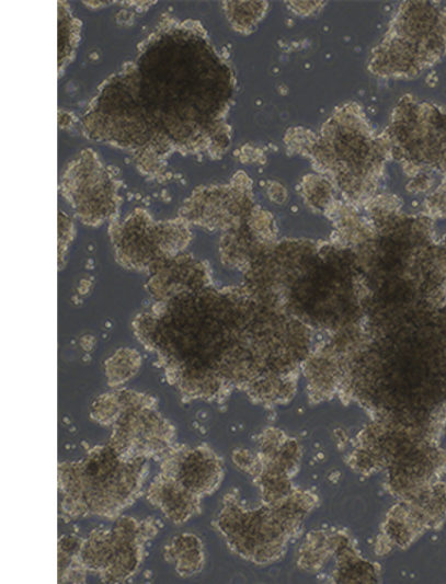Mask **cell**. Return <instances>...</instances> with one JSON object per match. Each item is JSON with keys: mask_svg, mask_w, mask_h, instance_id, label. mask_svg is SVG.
<instances>
[{"mask_svg": "<svg viewBox=\"0 0 446 584\" xmlns=\"http://www.w3.org/2000/svg\"><path fill=\"white\" fill-rule=\"evenodd\" d=\"M433 179L431 174L421 173L412 180L407 186L408 191L412 193L425 192L432 187Z\"/></svg>", "mask_w": 446, "mask_h": 584, "instance_id": "cell-25", "label": "cell"}, {"mask_svg": "<svg viewBox=\"0 0 446 584\" xmlns=\"http://www.w3.org/2000/svg\"><path fill=\"white\" fill-rule=\"evenodd\" d=\"M88 570L83 563L77 558L69 569L59 576V583H83L87 577Z\"/></svg>", "mask_w": 446, "mask_h": 584, "instance_id": "cell-23", "label": "cell"}, {"mask_svg": "<svg viewBox=\"0 0 446 584\" xmlns=\"http://www.w3.org/2000/svg\"><path fill=\"white\" fill-rule=\"evenodd\" d=\"M92 419L104 427H113L122 415L117 392L101 396L92 405Z\"/></svg>", "mask_w": 446, "mask_h": 584, "instance_id": "cell-19", "label": "cell"}, {"mask_svg": "<svg viewBox=\"0 0 446 584\" xmlns=\"http://www.w3.org/2000/svg\"><path fill=\"white\" fill-rule=\"evenodd\" d=\"M110 234L116 261L124 268L150 272L157 263L164 261L158 248L157 221L145 208H136L122 222L118 218L112 220Z\"/></svg>", "mask_w": 446, "mask_h": 584, "instance_id": "cell-9", "label": "cell"}, {"mask_svg": "<svg viewBox=\"0 0 446 584\" xmlns=\"http://www.w3.org/2000/svg\"><path fill=\"white\" fill-rule=\"evenodd\" d=\"M256 205L253 182L239 171L228 185L203 186L193 191L180 211L191 225L209 231H227L244 219Z\"/></svg>", "mask_w": 446, "mask_h": 584, "instance_id": "cell-7", "label": "cell"}, {"mask_svg": "<svg viewBox=\"0 0 446 584\" xmlns=\"http://www.w3.org/2000/svg\"><path fill=\"white\" fill-rule=\"evenodd\" d=\"M80 344L84 351L91 352L94 350L96 341L93 335H85V337L81 340Z\"/></svg>", "mask_w": 446, "mask_h": 584, "instance_id": "cell-28", "label": "cell"}, {"mask_svg": "<svg viewBox=\"0 0 446 584\" xmlns=\"http://www.w3.org/2000/svg\"><path fill=\"white\" fill-rule=\"evenodd\" d=\"M175 430L157 405L124 411L113 426L110 446L123 458L162 456L174 446Z\"/></svg>", "mask_w": 446, "mask_h": 584, "instance_id": "cell-8", "label": "cell"}, {"mask_svg": "<svg viewBox=\"0 0 446 584\" xmlns=\"http://www.w3.org/2000/svg\"><path fill=\"white\" fill-rule=\"evenodd\" d=\"M300 193L313 210L325 211L334 201V184L323 174H309L300 183Z\"/></svg>", "mask_w": 446, "mask_h": 584, "instance_id": "cell-17", "label": "cell"}, {"mask_svg": "<svg viewBox=\"0 0 446 584\" xmlns=\"http://www.w3.org/2000/svg\"><path fill=\"white\" fill-rule=\"evenodd\" d=\"M442 10L431 2H403L382 42L371 50L370 73L415 79L445 55Z\"/></svg>", "mask_w": 446, "mask_h": 584, "instance_id": "cell-3", "label": "cell"}, {"mask_svg": "<svg viewBox=\"0 0 446 584\" xmlns=\"http://www.w3.org/2000/svg\"><path fill=\"white\" fill-rule=\"evenodd\" d=\"M175 571L183 577H190L203 571L205 564L204 548L196 546L178 556L173 562Z\"/></svg>", "mask_w": 446, "mask_h": 584, "instance_id": "cell-20", "label": "cell"}, {"mask_svg": "<svg viewBox=\"0 0 446 584\" xmlns=\"http://www.w3.org/2000/svg\"><path fill=\"white\" fill-rule=\"evenodd\" d=\"M128 64L153 134L149 150L164 159L175 151L211 159L226 153L236 78L199 22L167 18Z\"/></svg>", "mask_w": 446, "mask_h": 584, "instance_id": "cell-1", "label": "cell"}, {"mask_svg": "<svg viewBox=\"0 0 446 584\" xmlns=\"http://www.w3.org/2000/svg\"><path fill=\"white\" fill-rule=\"evenodd\" d=\"M81 23L70 13L67 4H59V68L73 59L79 43Z\"/></svg>", "mask_w": 446, "mask_h": 584, "instance_id": "cell-18", "label": "cell"}, {"mask_svg": "<svg viewBox=\"0 0 446 584\" xmlns=\"http://www.w3.org/2000/svg\"><path fill=\"white\" fill-rule=\"evenodd\" d=\"M425 208L432 217H446V180L427 197Z\"/></svg>", "mask_w": 446, "mask_h": 584, "instance_id": "cell-22", "label": "cell"}, {"mask_svg": "<svg viewBox=\"0 0 446 584\" xmlns=\"http://www.w3.org/2000/svg\"><path fill=\"white\" fill-rule=\"evenodd\" d=\"M83 541L77 536H62L59 540V552L79 558Z\"/></svg>", "mask_w": 446, "mask_h": 584, "instance_id": "cell-24", "label": "cell"}, {"mask_svg": "<svg viewBox=\"0 0 446 584\" xmlns=\"http://www.w3.org/2000/svg\"><path fill=\"white\" fill-rule=\"evenodd\" d=\"M266 193L273 202L277 204H283L287 201L288 193L283 185L276 182H267Z\"/></svg>", "mask_w": 446, "mask_h": 584, "instance_id": "cell-27", "label": "cell"}, {"mask_svg": "<svg viewBox=\"0 0 446 584\" xmlns=\"http://www.w3.org/2000/svg\"><path fill=\"white\" fill-rule=\"evenodd\" d=\"M224 10L231 27L248 34L263 20L270 4L267 2H225Z\"/></svg>", "mask_w": 446, "mask_h": 584, "instance_id": "cell-16", "label": "cell"}, {"mask_svg": "<svg viewBox=\"0 0 446 584\" xmlns=\"http://www.w3.org/2000/svg\"><path fill=\"white\" fill-rule=\"evenodd\" d=\"M201 500L199 495L163 474L155 478L148 491L149 503L162 509L164 515L178 525L199 515Z\"/></svg>", "mask_w": 446, "mask_h": 584, "instance_id": "cell-12", "label": "cell"}, {"mask_svg": "<svg viewBox=\"0 0 446 584\" xmlns=\"http://www.w3.org/2000/svg\"><path fill=\"white\" fill-rule=\"evenodd\" d=\"M119 183L101 163L98 154L85 149L71 161L60 182L62 197L85 226L99 227L118 218Z\"/></svg>", "mask_w": 446, "mask_h": 584, "instance_id": "cell-6", "label": "cell"}, {"mask_svg": "<svg viewBox=\"0 0 446 584\" xmlns=\"http://www.w3.org/2000/svg\"><path fill=\"white\" fill-rule=\"evenodd\" d=\"M441 20H442V32H443V38H444V44H445V53H446V11L442 10Z\"/></svg>", "mask_w": 446, "mask_h": 584, "instance_id": "cell-29", "label": "cell"}, {"mask_svg": "<svg viewBox=\"0 0 446 584\" xmlns=\"http://www.w3.org/2000/svg\"><path fill=\"white\" fill-rule=\"evenodd\" d=\"M160 457V474L173 478L201 499L216 491L222 481V461L206 446L196 449L172 446Z\"/></svg>", "mask_w": 446, "mask_h": 584, "instance_id": "cell-10", "label": "cell"}, {"mask_svg": "<svg viewBox=\"0 0 446 584\" xmlns=\"http://www.w3.org/2000/svg\"><path fill=\"white\" fill-rule=\"evenodd\" d=\"M190 226L182 217L157 222L158 248L164 260L185 253L192 240Z\"/></svg>", "mask_w": 446, "mask_h": 584, "instance_id": "cell-14", "label": "cell"}, {"mask_svg": "<svg viewBox=\"0 0 446 584\" xmlns=\"http://www.w3.org/2000/svg\"><path fill=\"white\" fill-rule=\"evenodd\" d=\"M82 128L87 138L133 153L152 146L153 134L136 95L129 64L100 87Z\"/></svg>", "mask_w": 446, "mask_h": 584, "instance_id": "cell-5", "label": "cell"}, {"mask_svg": "<svg viewBox=\"0 0 446 584\" xmlns=\"http://www.w3.org/2000/svg\"><path fill=\"white\" fill-rule=\"evenodd\" d=\"M353 206H366L376 194L387 159L385 136L376 135L361 107L347 103L334 111L307 156Z\"/></svg>", "mask_w": 446, "mask_h": 584, "instance_id": "cell-2", "label": "cell"}, {"mask_svg": "<svg viewBox=\"0 0 446 584\" xmlns=\"http://www.w3.org/2000/svg\"><path fill=\"white\" fill-rule=\"evenodd\" d=\"M324 2H289V8L297 14L310 15L324 8Z\"/></svg>", "mask_w": 446, "mask_h": 584, "instance_id": "cell-26", "label": "cell"}, {"mask_svg": "<svg viewBox=\"0 0 446 584\" xmlns=\"http://www.w3.org/2000/svg\"><path fill=\"white\" fill-rule=\"evenodd\" d=\"M113 556V530L96 529L83 541L79 559L88 572L101 576L110 568Z\"/></svg>", "mask_w": 446, "mask_h": 584, "instance_id": "cell-13", "label": "cell"}, {"mask_svg": "<svg viewBox=\"0 0 446 584\" xmlns=\"http://www.w3.org/2000/svg\"><path fill=\"white\" fill-rule=\"evenodd\" d=\"M141 357L134 348H119L105 362V378L111 387H118L127 383L139 371Z\"/></svg>", "mask_w": 446, "mask_h": 584, "instance_id": "cell-15", "label": "cell"}, {"mask_svg": "<svg viewBox=\"0 0 446 584\" xmlns=\"http://www.w3.org/2000/svg\"><path fill=\"white\" fill-rule=\"evenodd\" d=\"M149 274L147 289L155 302L211 286L207 265L186 253L157 263Z\"/></svg>", "mask_w": 446, "mask_h": 584, "instance_id": "cell-11", "label": "cell"}, {"mask_svg": "<svg viewBox=\"0 0 446 584\" xmlns=\"http://www.w3.org/2000/svg\"><path fill=\"white\" fill-rule=\"evenodd\" d=\"M75 225L67 215L59 211V264L60 268L64 264V257L67 254L68 247L75 239Z\"/></svg>", "mask_w": 446, "mask_h": 584, "instance_id": "cell-21", "label": "cell"}, {"mask_svg": "<svg viewBox=\"0 0 446 584\" xmlns=\"http://www.w3.org/2000/svg\"><path fill=\"white\" fill-rule=\"evenodd\" d=\"M382 135L390 158L401 163L410 179L421 173H446V110L404 95Z\"/></svg>", "mask_w": 446, "mask_h": 584, "instance_id": "cell-4", "label": "cell"}]
</instances>
